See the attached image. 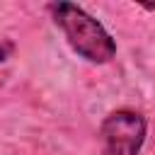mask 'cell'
<instances>
[{
    "label": "cell",
    "instance_id": "2",
    "mask_svg": "<svg viewBox=\"0 0 155 155\" xmlns=\"http://www.w3.org/2000/svg\"><path fill=\"white\" fill-rule=\"evenodd\" d=\"M148 121L136 109H114L99 126L102 155H140Z\"/></svg>",
    "mask_w": 155,
    "mask_h": 155
},
{
    "label": "cell",
    "instance_id": "1",
    "mask_svg": "<svg viewBox=\"0 0 155 155\" xmlns=\"http://www.w3.org/2000/svg\"><path fill=\"white\" fill-rule=\"evenodd\" d=\"M48 12L53 17V24L63 31L68 46L80 58L94 65H104L116 58V41L104 29V24L94 19L85 7L68 0H58L48 5Z\"/></svg>",
    "mask_w": 155,
    "mask_h": 155
},
{
    "label": "cell",
    "instance_id": "3",
    "mask_svg": "<svg viewBox=\"0 0 155 155\" xmlns=\"http://www.w3.org/2000/svg\"><path fill=\"white\" fill-rule=\"evenodd\" d=\"M12 53V44H7V41H0V63L2 61H7V56Z\"/></svg>",
    "mask_w": 155,
    "mask_h": 155
}]
</instances>
